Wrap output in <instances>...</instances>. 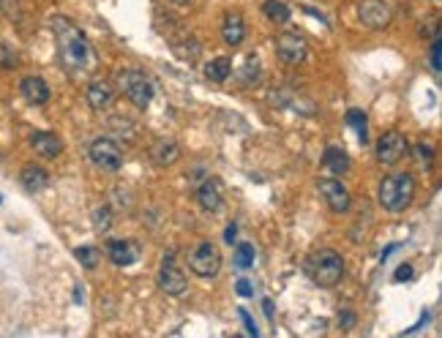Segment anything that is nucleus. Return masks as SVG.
I'll return each mask as SVG.
<instances>
[{
	"instance_id": "obj_37",
	"label": "nucleus",
	"mask_w": 442,
	"mask_h": 338,
	"mask_svg": "<svg viewBox=\"0 0 442 338\" xmlns=\"http://www.w3.org/2000/svg\"><path fill=\"white\" fill-rule=\"evenodd\" d=\"M262 306H265V314H268V317H273V303H271V300H265Z\"/></svg>"
},
{
	"instance_id": "obj_19",
	"label": "nucleus",
	"mask_w": 442,
	"mask_h": 338,
	"mask_svg": "<svg viewBox=\"0 0 442 338\" xmlns=\"http://www.w3.org/2000/svg\"><path fill=\"white\" fill-rule=\"evenodd\" d=\"M322 164H325V167L330 169V175H336V178H341V175L350 172V156H347L341 147H336V145H328V147H325Z\"/></svg>"
},
{
	"instance_id": "obj_8",
	"label": "nucleus",
	"mask_w": 442,
	"mask_h": 338,
	"mask_svg": "<svg viewBox=\"0 0 442 338\" xmlns=\"http://www.w3.org/2000/svg\"><path fill=\"white\" fill-rule=\"evenodd\" d=\"M276 55L284 66H300L308 58V44L297 30H287L276 39Z\"/></svg>"
},
{
	"instance_id": "obj_12",
	"label": "nucleus",
	"mask_w": 442,
	"mask_h": 338,
	"mask_svg": "<svg viewBox=\"0 0 442 338\" xmlns=\"http://www.w3.org/2000/svg\"><path fill=\"white\" fill-rule=\"evenodd\" d=\"M107 257L118 268H129L140 260V246L134 240H109L107 243Z\"/></svg>"
},
{
	"instance_id": "obj_3",
	"label": "nucleus",
	"mask_w": 442,
	"mask_h": 338,
	"mask_svg": "<svg viewBox=\"0 0 442 338\" xmlns=\"http://www.w3.org/2000/svg\"><path fill=\"white\" fill-rule=\"evenodd\" d=\"M306 273L311 275V281L322 289H333L341 284L344 278V260L339 251L333 249H319L306 260Z\"/></svg>"
},
{
	"instance_id": "obj_4",
	"label": "nucleus",
	"mask_w": 442,
	"mask_h": 338,
	"mask_svg": "<svg viewBox=\"0 0 442 338\" xmlns=\"http://www.w3.org/2000/svg\"><path fill=\"white\" fill-rule=\"evenodd\" d=\"M118 87H120L123 96H126L134 107H140V109H147L150 101H153V82L147 79V74L140 71V68H123V71H118Z\"/></svg>"
},
{
	"instance_id": "obj_34",
	"label": "nucleus",
	"mask_w": 442,
	"mask_h": 338,
	"mask_svg": "<svg viewBox=\"0 0 442 338\" xmlns=\"http://www.w3.org/2000/svg\"><path fill=\"white\" fill-rule=\"evenodd\" d=\"M235 292H238L240 297H251V284H249V278H238Z\"/></svg>"
},
{
	"instance_id": "obj_22",
	"label": "nucleus",
	"mask_w": 442,
	"mask_h": 338,
	"mask_svg": "<svg viewBox=\"0 0 442 338\" xmlns=\"http://www.w3.org/2000/svg\"><path fill=\"white\" fill-rule=\"evenodd\" d=\"M229 71H232V61L229 58H213L208 66H205V76L211 79V82H224V79H229Z\"/></svg>"
},
{
	"instance_id": "obj_5",
	"label": "nucleus",
	"mask_w": 442,
	"mask_h": 338,
	"mask_svg": "<svg viewBox=\"0 0 442 338\" xmlns=\"http://www.w3.org/2000/svg\"><path fill=\"white\" fill-rule=\"evenodd\" d=\"M87 156H90V161H93L98 169H104V172H118V169L123 167V150H120V145H118L115 139H109V136H96V139L90 142V147H87Z\"/></svg>"
},
{
	"instance_id": "obj_23",
	"label": "nucleus",
	"mask_w": 442,
	"mask_h": 338,
	"mask_svg": "<svg viewBox=\"0 0 442 338\" xmlns=\"http://www.w3.org/2000/svg\"><path fill=\"white\" fill-rule=\"evenodd\" d=\"M74 257H76V262H79L85 271H93V268H98V262H101V251H98L96 246H79V249L74 251Z\"/></svg>"
},
{
	"instance_id": "obj_35",
	"label": "nucleus",
	"mask_w": 442,
	"mask_h": 338,
	"mask_svg": "<svg viewBox=\"0 0 442 338\" xmlns=\"http://www.w3.org/2000/svg\"><path fill=\"white\" fill-rule=\"evenodd\" d=\"M410 278H412V268H410V265H401V268L396 271V281H399V284H401V281H410Z\"/></svg>"
},
{
	"instance_id": "obj_31",
	"label": "nucleus",
	"mask_w": 442,
	"mask_h": 338,
	"mask_svg": "<svg viewBox=\"0 0 442 338\" xmlns=\"http://www.w3.org/2000/svg\"><path fill=\"white\" fill-rule=\"evenodd\" d=\"M440 36H434V41H432V68H434V74H440V68H442V63H440Z\"/></svg>"
},
{
	"instance_id": "obj_33",
	"label": "nucleus",
	"mask_w": 442,
	"mask_h": 338,
	"mask_svg": "<svg viewBox=\"0 0 442 338\" xmlns=\"http://www.w3.org/2000/svg\"><path fill=\"white\" fill-rule=\"evenodd\" d=\"M238 314H240V319H243V328H246V333H249V336H257L260 330H257V325H254V319L249 317V311H246V308H240Z\"/></svg>"
},
{
	"instance_id": "obj_2",
	"label": "nucleus",
	"mask_w": 442,
	"mask_h": 338,
	"mask_svg": "<svg viewBox=\"0 0 442 338\" xmlns=\"http://www.w3.org/2000/svg\"><path fill=\"white\" fill-rule=\"evenodd\" d=\"M415 197V178L410 172H399V175H388L379 180V191L377 200L388 213H401L412 204Z\"/></svg>"
},
{
	"instance_id": "obj_29",
	"label": "nucleus",
	"mask_w": 442,
	"mask_h": 338,
	"mask_svg": "<svg viewBox=\"0 0 442 338\" xmlns=\"http://www.w3.org/2000/svg\"><path fill=\"white\" fill-rule=\"evenodd\" d=\"M0 66L8 68V71L19 66V58H17V52H14L8 44H0Z\"/></svg>"
},
{
	"instance_id": "obj_28",
	"label": "nucleus",
	"mask_w": 442,
	"mask_h": 338,
	"mask_svg": "<svg viewBox=\"0 0 442 338\" xmlns=\"http://www.w3.org/2000/svg\"><path fill=\"white\" fill-rule=\"evenodd\" d=\"M243 82L246 85H251V82H257V76H260V63H257V55H249V61H246V68H243Z\"/></svg>"
},
{
	"instance_id": "obj_20",
	"label": "nucleus",
	"mask_w": 442,
	"mask_h": 338,
	"mask_svg": "<svg viewBox=\"0 0 442 338\" xmlns=\"http://www.w3.org/2000/svg\"><path fill=\"white\" fill-rule=\"evenodd\" d=\"M19 180H22V186H25L30 194H36V191H44V189H47L50 175H47L41 167H36V164H25Z\"/></svg>"
},
{
	"instance_id": "obj_24",
	"label": "nucleus",
	"mask_w": 442,
	"mask_h": 338,
	"mask_svg": "<svg viewBox=\"0 0 442 338\" xmlns=\"http://www.w3.org/2000/svg\"><path fill=\"white\" fill-rule=\"evenodd\" d=\"M347 126H350V129H355V131H358V139L366 145L368 118H366V112H364V109H350V112H347Z\"/></svg>"
},
{
	"instance_id": "obj_11",
	"label": "nucleus",
	"mask_w": 442,
	"mask_h": 338,
	"mask_svg": "<svg viewBox=\"0 0 442 338\" xmlns=\"http://www.w3.org/2000/svg\"><path fill=\"white\" fill-rule=\"evenodd\" d=\"M358 19L371 30H382L393 22V8L385 0H364L358 6Z\"/></svg>"
},
{
	"instance_id": "obj_7",
	"label": "nucleus",
	"mask_w": 442,
	"mask_h": 338,
	"mask_svg": "<svg viewBox=\"0 0 442 338\" xmlns=\"http://www.w3.org/2000/svg\"><path fill=\"white\" fill-rule=\"evenodd\" d=\"M410 153V142H407V136L401 134V131H396V129H390V131H385V134L377 139V145H374V156H377V161L379 164H399L404 156Z\"/></svg>"
},
{
	"instance_id": "obj_27",
	"label": "nucleus",
	"mask_w": 442,
	"mask_h": 338,
	"mask_svg": "<svg viewBox=\"0 0 442 338\" xmlns=\"http://www.w3.org/2000/svg\"><path fill=\"white\" fill-rule=\"evenodd\" d=\"M251 265H254V246H251V243H240V246L235 249V268L246 271V268H251Z\"/></svg>"
},
{
	"instance_id": "obj_10",
	"label": "nucleus",
	"mask_w": 442,
	"mask_h": 338,
	"mask_svg": "<svg viewBox=\"0 0 442 338\" xmlns=\"http://www.w3.org/2000/svg\"><path fill=\"white\" fill-rule=\"evenodd\" d=\"M317 189H319L322 200L328 202V207H330L333 213H347V210H350L352 197H350V191L344 189V183H341L339 178H319V180H317Z\"/></svg>"
},
{
	"instance_id": "obj_14",
	"label": "nucleus",
	"mask_w": 442,
	"mask_h": 338,
	"mask_svg": "<svg viewBox=\"0 0 442 338\" xmlns=\"http://www.w3.org/2000/svg\"><path fill=\"white\" fill-rule=\"evenodd\" d=\"M197 202L205 213H219L224 204V191H221V180L208 178L200 189H197Z\"/></svg>"
},
{
	"instance_id": "obj_1",
	"label": "nucleus",
	"mask_w": 442,
	"mask_h": 338,
	"mask_svg": "<svg viewBox=\"0 0 442 338\" xmlns=\"http://www.w3.org/2000/svg\"><path fill=\"white\" fill-rule=\"evenodd\" d=\"M52 28H55L61 61L72 74H85V71H90L96 66V52H93V47L87 44L85 33L76 25H72L66 17H55Z\"/></svg>"
},
{
	"instance_id": "obj_17",
	"label": "nucleus",
	"mask_w": 442,
	"mask_h": 338,
	"mask_svg": "<svg viewBox=\"0 0 442 338\" xmlns=\"http://www.w3.org/2000/svg\"><path fill=\"white\" fill-rule=\"evenodd\" d=\"M221 39H224V44H229V47H240V44H243V39H246V22H243V17H240L238 11H229V14L224 17V22H221Z\"/></svg>"
},
{
	"instance_id": "obj_32",
	"label": "nucleus",
	"mask_w": 442,
	"mask_h": 338,
	"mask_svg": "<svg viewBox=\"0 0 442 338\" xmlns=\"http://www.w3.org/2000/svg\"><path fill=\"white\" fill-rule=\"evenodd\" d=\"M0 8H3L11 19H19V0H0Z\"/></svg>"
},
{
	"instance_id": "obj_21",
	"label": "nucleus",
	"mask_w": 442,
	"mask_h": 338,
	"mask_svg": "<svg viewBox=\"0 0 442 338\" xmlns=\"http://www.w3.org/2000/svg\"><path fill=\"white\" fill-rule=\"evenodd\" d=\"M262 14H265L273 25H287V22L293 19L290 6L282 3V0H265V3H262Z\"/></svg>"
},
{
	"instance_id": "obj_18",
	"label": "nucleus",
	"mask_w": 442,
	"mask_h": 338,
	"mask_svg": "<svg viewBox=\"0 0 442 338\" xmlns=\"http://www.w3.org/2000/svg\"><path fill=\"white\" fill-rule=\"evenodd\" d=\"M150 158L156 167H169L180 158V145L175 139H156L150 145Z\"/></svg>"
},
{
	"instance_id": "obj_30",
	"label": "nucleus",
	"mask_w": 442,
	"mask_h": 338,
	"mask_svg": "<svg viewBox=\"0 0 442 338\" xmlns=\"http://www.w3.org/2000/svg\"><path fill=\"white\" fill-rule=\"evenodd\" d=\"M355 322H358V314H355L352 308L339 311V328H341V330H352V328H355Z\"/></svg>"
},
{
	"instance_id": "obj_6",
	"label": "nucleus",
	"mask_w": 442,
	"mask_h": 338,
	"mask_svg": "<svg viewBox=\"0 0 442 338\" xmlns=\"http://www.w3.org/2000/svg\"><path fill=\"white\" fill-rule=\"evenodd\" d=\"M189 271L200 278H216L221 271V254L216 249V243L205 240L200 243L191 254H189Z\"/></svg>"
},
{
	"instance_id": "obj_13",
	"label": "nucleus",
	"mask_w": 442,
	"mask_h": 338,
	"mask_svg": "<svg viewBox=\"0 0 442 338\" xmlns=\"http://www.w3.org/2000/svg\"><path fill=\"white\" fill-rule=\"evenodd\" d=\"M85 101H87V107H90V109L104 112V109H109V107H112L115 93H112L109 82L96 79V82H90V85H87V90H85Z\"/></svg>"
},
{
	"instance_id": "obj_38",
	"label": "nucleus",
	"mask_w": 442,
	"mask_h": 338,
	"mask_svg": "<svg viewBox=\"0 0 442 338\" xmlns=\"http://www.w3.org/2000/svg\"><path fill=\"white\" fill-rule=\"evenodd\" d=\"M172 3H175V6H186L189 0H172Z\"/></svg>"
},
{
	"instance_id": "obj_25",
	"label": "nucleus",
	"mask_w": 442,
	"mask_h": 338,
	"mask_svg": "<svg viewBox=\"0 0 442 338\" xmlns=\"http://www.w3.org/2000/svg\"><path fill=\"white\" fill-rule=\"evenodd\" d=\"M412 153H415V158H418V167L421 169H432V158H434V150H432V142H418L415 147H412Z\"/></svg>"
},
{
	"instance_id": "obj_16",
	"label": "nucleus",
	"mask_w": 442,
	"mask_h": 338,
	"mask_svg": "<svg viewBox=\"0 0 442 338\" xmlns=\"http://www.w3.org/2000/svg\"><path fill=\"white\" fill-rule=\"evenodd\" d=\"M30 147L41 156V158H58L63 153V139L52 131H36L30 136Z\"/></svg>"
},
{
	"instance_id": "obj_36",
	"label": "nucleus",
	"mask_w": 442,
	"mask_h": 338,
	"mask_svg": "<svg viewBox=\"0 0 442 338\" xmlns=\"http://www.w3.org/2000/svg\"><path fill=\"white\" fill-rule=\"evenodd\" d=\"M235 237H238V226H235V224H229V226H227V232H224V240H227V243H235Z\"/></svg>"
},
{
	"instance_id": "obj_15",
	"label": "nucleus",
	"mask_w": 442,
	"mask_h": 338,
	"mask_svg": "<svg viewBox=\"0 0 442 338\" xmlns=\"http://www.w3.org/2000/svg\"><path fill=\"white\" fill-rule=\"evenodd\" d=\"M19 90H22V98L28 101V104H33V107H41V104H47L50 101V85L41 79V76H25L22 79V85H19Z\"/></svg>"
},
{
	"instance_id": "obj_9",
	"label": "nucleus",
	"mask_w": 442,
	"mask_h": 338,
	"mask_svg": "<svg viewBox=\"0 0 442 338\" xmlns=\"http://www.w3.org/2000/svg\"><path fill=\"white\" fill-rule=\"evenodd\" d=\"M158 286H161V292H167L169 297H180V295H186V289H189V281H186V275L183 271L178 268V262H175V257L172 254H167L164 260H161V268H158Z\"/></svg>"
},
{
	"instance_id": "obj_26",
	"label": "nucleus",
	"mask_w": 442,
	"mask_h": 338,
	"mask_svg": "<svg viewBox=\"0 0 442 338\" xmlns=\"http://www.w3.org/2000/svg\"><path fill=\"white\" fill-rule=\"evenodd\" d=\"M93 226H96V232H109V226H112V210H109L107 204H98V207L93 210Z\"/></svg>"
}]
</instances>
